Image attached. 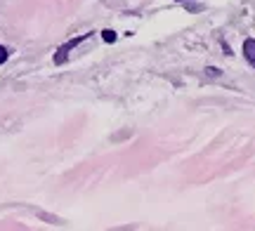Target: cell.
I'll use <instances>...</instances> for the list:
<instances>
[{"instance_id": "obj_1", "label": "cell", "mask_w": 255, "mask_h": 231, "mask_svg": "<svg viewBox=\"0 0 255 231\" xmlns=\"http://www.w3.org/2000/svg\"><path fill=\"white\" fill-rule=\"evenodd\" d=\"M88 38H90V33H83V36L73 38V40H69L66 45L59 47V50H57V55H55V64H64V62H66V57H69V52H71L73 47H78L83 40H88Z\"/></svg>"}, {"instance_id": "obj_2", "label": "cell", "mask_w": 255, "mask_h": 231, "mask_svg": "<svg viewBox=\"0 0 255 231\" xmlns=\"http://www.w3.org/2000/svg\"><path fill=\"white\" fill-rule=\"evenodd\" d=\"M244 57H246V62L255 69V40L253 38H246L244 40Z\"/></svg>"}, {"instance_id": "obj_3", "label": "cell", "mask_w": 255, "mask_h": 231, "mask_svg": "<svg viewBox=\"0 0 255 231\" xmlns=\"http://www.w3.org/2000/svg\"><path fill=\"white\" fill-rule=\"evenodd\" d=\"M102 38H104V43H114V40H116V33H114L111 28H107V31H102Z\"/></svg>"}, {"instance_id": "obj_4", "label": "cell", "mask_w": 255, "mask_h": 231, "mask_svg": "<svg viewBox=\"0 0 255 231\" xmlns=\"http://www.w3.org/2000/svg\"><path fill=\"white\" fill-rule=\"evenodd\" d=\"M7 57H9V52L2 45H0V64H5V62H7Z\"/></svg>"}, {"instance_id": "obj_5", "label": "cell", "mask_w": 255, "mask_h": 231, "mask_svg": "<svg viewBox=\"0 0 255 231\" xmlns=\"http://www.w3.org/2000/svg\"><path fill=\"white\" fill-rule=\"evenodd\" d=\"M206 74H208V76H218L220 71H218V69H213V66H208V69H206Z\"/></svg>"}, {"instance_id": "obj_6", "label": "cell", "mask_w": 255, "mask_h": 231, "mask_svg": "<svg viewBox=\"0 0 255 231\" xmlns=\"http://www.w3.org/2000/svg\"><path fill=\"white\" fill-rule=\"evenodd\" d=\"M177 2H182V0H177Z\"/></svg>"}]
</instances>
